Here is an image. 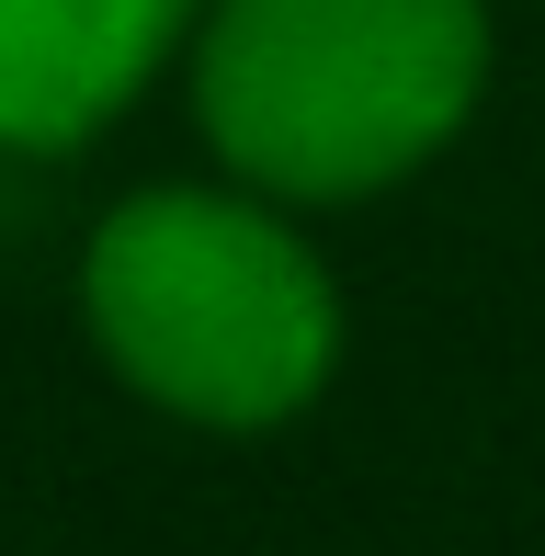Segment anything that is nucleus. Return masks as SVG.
Segmentation results:
<instances>
[{
	"label": "nucleus",
	"instance_id": "obj_1",
	"mask_svg": "<svg viewBox=\"0 0 545 556\" xmlns=\"http://www.w3.org/2000/svg\"><path fill=\"white\" fill-rule=\"evenodd\" d=\"M489 80L478 0H228L193 46V114L239 182L330 205L420 170Z\"/></svg>",
	"mask_w": 545,
	"mask_h": 556
},
{
	"label": "nucleus",
	"instance_id": "obj_2",
	"mask_svg": "<svg viewBox=\"0 0 545 556\" xmlns=\"http://www.w3.org/2000/svg\"><path fill=\"white\" fill-rule=\"evenodd\" d=\"M80 295H91V341L126 364V387L205 420V432L295 420L341 352V307L307 239L272 227L262 205H228V193L114 205Z\"/></svg>",
	"mask_w": 545,
	"mask_h": 556
},
{
	"label": "nucleus",
	"instance_id": "obj_3",
	"mask_svg": "<svg viewBox=\"0 0 545 556\" xmlns=\"http://www.w3.org/2000/svg\"><path fill=\"white\" fill-rule=\"evenodd\" d=\"M193 0H0V148H80L182 46Z\"/></svg>",
	"mask_w": 545,
	"mask_h": 556
}]
</instances>
